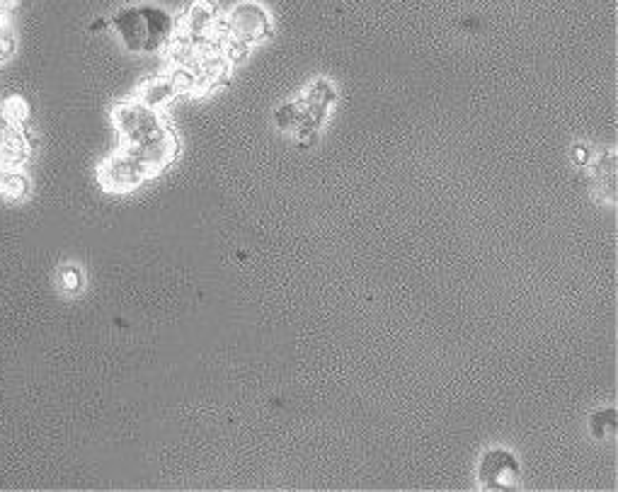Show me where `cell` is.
<instances>
[{
    "label": "cell",
    "mask_w": 618,
    "mask_h": 492,
    "mask_svg": "<svg viewBox=\"0 0 618 492\" xmlns=\"http://www.w3.org/2000/svg\"><path fill=\"white\" fill-rule=\"evenodd\" d=\"M146 180H151L148 170L143 167L141 160L136 158L127 146H124L120 153L110 156V158L103 163V167H100V184H103L107 192H114V194L136 190V187L146 183Z\"/></svg>",
    "instance_id": "3"
},
{
    "label": "cell",
    "mask_w": 618,
    "mask_h": 492,
    "mask_svg": "<svg viewBox=\"0 0 618 492\" xmlns=\"http://www.w3.org/2000/svg\"><path fill=\"white\" fill-rule=\"evenodd\" d=\"M127 148L134 153L136 158L141 160L143 167L148 170V175L153 177L158 175L167 163H173L180 146H177V139H175L173 131L167 127H163L158 134H153L151 139L136 143V146H127Z\"/></svg>",
    "instance_id": "5"
},
{
    "label": "cell",
    "mask_w": 618,
    "mask_h": 492,
    "mask_svg": "<svg viewBox=\"0 0 618 492\" xmlns=\"http://www.w3.org/2000/svg\"><path fill=\"white\" fill-rule=\"evenodd\" d=\"M177 95V88H175L173 76H160V78L146 80L139 90V100L143 104H148L151 110H160L163 104H167L173 97Z\"/></svg>",
    "instance_id": "8"
},
{
    "label": "cell",
    "mask_w": 618,
    "mask_h": 492,
    "mask_svg": "<svg viewBox=\"0 0 618 492\" xmlns=\"http://www.w3.org/2000/svg\"><path fill=\"white\" fill-rule=\"evenodd\" d=\"M114 32L120 34L121 44L131 54H153L170 41L175 20L166 10L139 5V8L120 10L112 20Z\"/></svg>",
    "instance_id": "1"
},
{
    "label": "cell",
    "mask_w": 618,
    "mask_h": 492,
    "mask_svg": "<svg viewBox=\"0 0 618 492\" xmlns=\"http://www.w3.org/2000/svg\"><path fill=\"white\" fill-rule=\"evenodd\" d=\"M112 120H114V127L120 131L124 146H136V143L146 141L166 127L160 121L158 110H151L141 100H124V103L114 104Z\"/></svg>",
    "instance_id": "2"
},
{
    "label": "cell",
    "mask_w": 618,
    "mask_h": 492,
    "mask_svg": "<svg viewBox=\"0 0 618 492\" xmlns=\"http://www.w3.org/2000/svg\"><path fill=\"white\" fill-rule=\"evenodd\" d=\"M80 284H83V277H80V272L76 270V267L64 270V274H61V286H64L66 291H78Z\"/></svg>",
    "instance_id": "10"
},
{
    "label": "cell",
    "mask_w": 618,
    "mask_h": 492,
    "mask_svg": "<svg viewBox=\"0 0 618 492\" xmlns=\"http://www.w3.org/2000/svg\"><path fill=\"white\" fill-rule=\"evenodd\" d=\"M0 192L10 199H24L30 192V183L22 170L15 165H0Z\"/></svg>",
    "instance_id": "9"
},
{
    "label": "cell",
    "mask_w": 618,
    "mask_h": 492,
    "mask_svg": "<svg viewBox=\"0 0 618 492\" xmlns=\"http://www.w3.org/2000/svg\"><path fill=\"white\" fill-rule=\"evenodd\" d=\"M226 32L230 40L246 41V44L260 41L270 34V17L257 3H240L226 17Z\"/></svg>",
    "instance_id": "4"
},
{
    "label": "cell",
    "mask_w": 618,
    "mask_h": 492,
    "mask_svg": "<svg viewBox=\"0 0 618 492\" xmlns=\"http://www.w3.org/2000/svg\"><path fill=\"white\" fill-rule=\"evenodd\" d=\"M519 480V463L507 449H492L480 461V483L490 490H505Z\"/></svg>",
    "instance_id": "6"
},
{
    "label": "cell",
    "mask_w": 618,
    "mask_h": 492,
    "mask_svg": "<svg viewBox=\"0 0 618 492\" xmlns=\"http://www.w3.org/2000/svg\"><path fill=\"white\" fill-rule=\"evenodd\" d=\"M216 27V10L209 0H197L184 15L183 30L190 34L192 40H202Z\"/></svg>",
    "instance_id": "7"
}]
</instances>
